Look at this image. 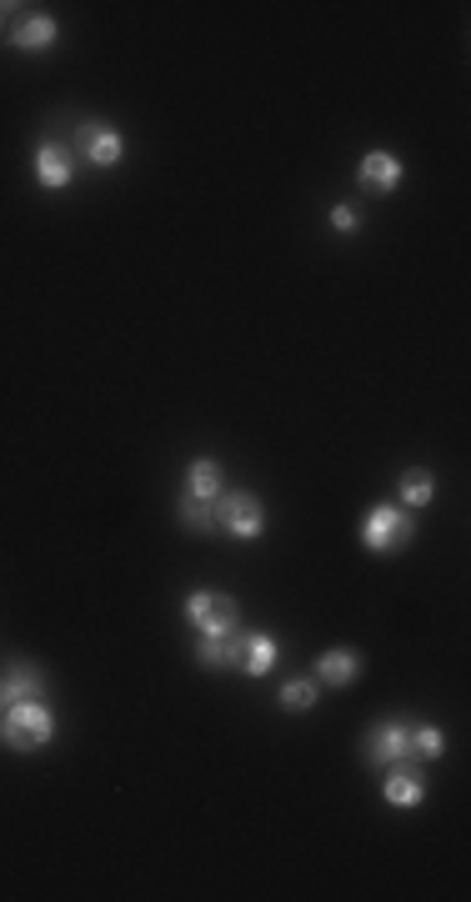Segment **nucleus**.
Masks as SVG:
<instances>
[{"instance_id":"f257e3e1","label":"nucleus","mask_w":471,"mask_h":902,"mask_svg":"<svg viewBox=\"0 0 471 902\" xmlns=\"http://www.w3.org/2000/svg\"><path fill=\"white\" fill-rule=\"evenodd\" d=\"M51 737H55V712L41 702V697L6 707V718H0V742H6V747L41 752V747H51Z\"/></svg>"},{"instance_id":"f03ea898","label":"nucleus","mask_w":471,"mask_h":902,"mask_svg":"<svg viewBox=\"0 0 471 902\" xmlns=\"http://www.w3.org/2000/svg\"><path fill=\"white\" fill-rule=\"evenodd\" d=\"M411 537H417V522H411V511L406 507L382 501V507L366 511L362 546H372V552H402V546H411Z\"/></svg>"},{"instance_id":"7ed1b4c3","label":"nucleus","mask_w":471,"mask_h":902,"mask_svg":"<svg viewBox=\"0 0 471 902\" xmlns=\"http://www.w3.org/2000/svg\"><path fill=\"white\" fill-rule=\"evenodd\" d=\"M216 532L236 542H256L266 532V507L256 491H221L216 497Z\"/></svg>"},{"instance_id":"20e7f679","label":"nucleus","mask_w":471,"mask_h":902,"mask_svg":"<svg viewBox=\"0 0 471 902\" xmlns=\"http://www.w3.org/2000/svg\"><path fill=\"white\" fill-rule=\"evenodd\" d=\"M181 612H186V622L196 632H231V627H242V602L226 597V592H191V597L181 602Z\"/></svg>"},{"instance_id":"39448f33","label":"nucleus","mask_w":471,"mask_h":902,"mask_svg":"<svg viewBox=\"0 0 471 902\" xmlns=\"http://www.w3.org/2000/svg\"><path fill=\"white\" fill-rule=\"evenodd\" d=\"M366 762L372 767H396V762H411V722L406 718H382L366 732Z\"/></svg>"},{"instance_id":"423d86ee","label":"nucleus","mask_w":471,"mask_h":902,"mask_svg":"<svg viewBox=\"0 0 471 902\" xmlns=\"http://www.w3.org/2000/svg\"><path fill=\"white\" fill-rule=\"evenodd\" d=\"M35 166V185L41 191H61V185H71V176H76V151L61 141H41L31 156Z\"/></svg>"},{"instance_id":"0eeeda50","label":"nucleus","mask_w":471,"mask_h":902,"mask_svg":"<svg viewBox=\"0 0 471 902\" xmlns=\"http://www.w3.org/2000/svg\"><path fill=\"white\" fill-rule=\"evenodd\" d=\"M81 151H86V161L96 166V171H110V166H121V156H126V136L116 131V126H106V120H86V126H81Z\"/></svg>"},{"instance_id":"6e6552de","label":"nucleus","mask_w":471,"mask_h":902,"mask_svg":"<svg viewBox=\"0 0 471 902\" xmlns=\"http://www.w3.org/2000/svg\"><path fill=\"white\" fill-rule=\"evenodd\" d=\"M242 652H246V627L201 632L196 637V662L201 667H242Z\"/></svg>"},{"instance_id":"1a4fd4ad","label":"nucleus","mask_w":471,"mask_h":902,"mask_svg":"<svg viewBox=\"0 0 471 902\" xmlns=\"http://www.w3.org/2000/svg\"><path fill=\"white\" fill-rule=\"evenodd\" d=\"M382 797H386L392 807H402V813H411V807L427 803V777L417 772V762H396V767H386Z\"/></svg>"},{"instance_id":"9d476101","label":"nucleus","mask_w":471,"mask_h":902,"mask_svg":"<svg viewBox=\"0 0 471 902\" xmlns=\"http://www.w3.org/2000/svg\"><path fill=\"white\" fill-rule=\"evenodd\" d=\"M41 692H45V677L35 672L25 657H15V662L0 672V712L15 702H31V697H41Z\"/></svg>"},{"instance_id":"9b49d317","label":"nucleus","mask_w":471,"mask_h":902,"mask_svg":"<svg viewBox=\"0 0 471 902\" xmlns=\"http://www.w3.org/2000/svg\"><path fill=\"white\" fill-rule=\"evenodd\" d=\"M356 176H362V185H372L376 197H392V191H402V161H396L392 151H366L362 166H356Z\"/></svg>"},{"instance_id":"f8f14e48","label":"nucleus","mask_w":471,"mask_h":902,"mask_svg":"<svg viewBox=\"0 0 471 902\" xmlns=\"http://www.w3.org/2000/svg\"><path fill=\"white\" fill-rule=\"evenodd\" d=\"M55 35H61V25H55V15L35 11V15H25V21L11 31V45H15V51H21V55H35V51H51V45H55Z\"/></svg>"},{"instance_id":"ddd939ff","label":"nucleus","mask_w":471,"mask_h":902,"mask_svg":"<svg viewBox=\"0 0 471 902\" xmlns=\"http://www.w3.org/2000/svg\"><path fill=\"white\" fill-rule=\"evenodd\" d=\"M362 677V652H351V647H331V652H321L317 662V682L321 687H351Z\"/></svg>"},{"instance_id":"4468645a","label":"nucleus","mask_w":471,"mask_h":902,"mask_svg":"<svg viewBox=\"0 0 471 902\" xmlns=\"http://www.w3.org/2000/svg\"><path fill=\"white\" fill-rule=\"evenodd\" d=\"M276 657H281V647H276L271 632H246V652H242L246 677H266L276 667Z\"/></svg>"},{"instance_id":"2eb2a0df","label":"nucleus","mask_w":471,"mask_h":902,"mask_svg":"<svg viewBox=\"0 0 471 902\" xmlns=\"http://www.w3.org/2000/svg\"><path fill=\"white\" fill-rule=\"evenodd\" d=\"M186 497H201V501H216L221 497V461L211 457H196L186 467Z\"/></svg>"},{"instance_id":"dca6fc26","label":"nucleus","mask_w":471,"mask_h":902,"mask_svg":"<svg viewBox=\"0 0 471 902\" xmlns=\"http://www.w3.org/2000/svg\"><path fill=\"white\" fill-rule=\"evenodd\" d=\"M447 752V732L437 722H411V762H437Z\"/></svg>"},{"instance_id":"f3484780","label":"nucleus","mask_w":471,"mask_h":902,"mask_svg":"<svg viewBox=\"0 0 471 902\" xmlns=\"http://www.w3.org/2000/svg\"><path fill=\"white\" fill-rule=\"evenodd\" d=\"M175 517H181V527L186 532H216V501H201V497H181V507H175Z\"/></svg>"},{"instance_id":"a211bd4d","label":"nucleus","mask_w":471,"mask_h":902,"mask_svg":"<svg viewBox=\"0 0 471 902\" xmlns=\"http://www.w3.org/2000/svg\"><path fill=\"white\" fill-rule=\"evenodd\" d=\"M396 491H402V507H427V501L437 497V477H431L427 467H411Z\"/></svg>"},{"instance_id":"6ab92c4d","label":"nucleus","mask_w":471,"mask_h":902,"mask_svg":"<svg viewBox=\"0 0 471 902\" xmlns=\"http://www.w3.org/2000/svg\"><path fill=\"white\" fill-rule=\"evenodd\" d=\"M317 697H321L317 677H291V682L281 687V707H286V712H307V707H317Z\"/></svg>"},{"instance_id":"aec40b11","label":"nucleus","mask_w":471,"mask_h":902,"mask_svg":"<svg viewBox=\"0 0 471 902\" xmlns=\"http://www.w3.org/2000/svg\"><path fill=\"white\" fill-rule=\"evenodd\" d=\"M331 226H336L341 236H351V231H362V216H356L351 201H341V206H331Z\"/></svg>"},{"instance_id":"412c9836","label":"nucleus","mask_w":471,"mask_h":902,"mask_svg":"<svg viewBox=\"0 0 471 902\" xmlns=\"http://www.w3.org/2000/svg\"><path fill=\"white\" fill-rule=\"evenodd\" d=\"M15 11V6H0V21H6V15H11Z\"/></svg>"},{"instance_id":"4be33fe9","label":"nucleus","mask_w":471,"mask_h":902,"mask_svg":"<svg viewBox=\"0 0 471 902\" xmlns=\"http://www.w3.org/2000/svg\"><path fill=\"white\" fill-rule=\"evenodd\" d=\"M0 718H6V712H0Z\"/></svg>"}]
</instances>
